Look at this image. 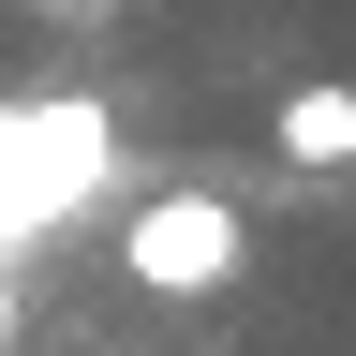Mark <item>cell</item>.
I'll use <instances>...</instances> for the list:
<instances>
[{"label":"cell","instance_id":"5","mask_svg":"<svg viewBox=\"0 0 356 356\" xmlns=\"http://www.w3.org/2000/svg\"><path fill=\"white\" fill-rule=\"evenodd\" d=\"M30 15H89V0H30Z\"/></svg>","mask_w":356,"mask_h":356},{"label":"cell","instance_id":"1","mask_svg":"<svg viewBox=\"0 0 356 356\" xmlns=\"http://www.w3.org/2000/svg\"><path fill=\"white\" fill-rule=\"evenodd\" d=\"M104 193H119V119L89 104V89H30V104H0V252L74 238Z\"/></svg>","mask_w":356,"mask_h":356},{"label":"cell","instance_id":"2","mask_svg":"<svg viewBox=\"0 0 356 356\" xmlns=\"http://www.w3.org/2000/svg\"><path fill=\"white\" fill-rule=\"evenodd\" d=\"M119 267H134V297H222L252 267V222H238V193L178 178V193H149V208L119 222Z\"/></svg>","mask_w":356,"mask_h":356},{"label":"cell","instance_id":"4","mask_svg":"<svg viewBox=\"0 0 356 356\" xmlns=\"http://www.w3.org/2000/svg\"><path fill=\"white\" fill-rule=\"evenodd\" d=\"M0 341H15V267H0Z\"/></svg>","mask_w":356,"mask_h":356},{"label":"cell","instance_id":"3","mask_svg":"<svg viewBox=\"0 0 356 356\" xmlns=\"http://www.w3.org/2000/svg\"><path fill=\"white\" fill-rule=\"evenodd\" d=\"M267 149H282L297 178H341V163H356V89H327V74H312V89H282Z\"/></svg>","mask_w":356,"mask_h":356},{"label":"cell","instance_id":"6","mask_svg":"<svg viewBox=\"0 0 356 356\" xmlns=\"http://www.w3.org/2000/svg\"><path fill=\"white\" fill-rule=\"evenodd\" d=\"M0 267H15V252H0Z\"/></svg>","mask_w":356,"mask_h":356}]
</instances>
